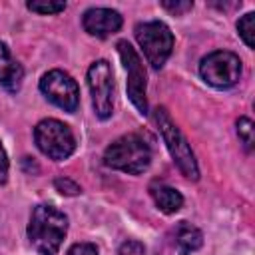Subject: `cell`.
<instances>
[{
    "instance_id": "6da1fadb",
    "label": "cell",
    "mask_w": 255,
    "mask_h": 255,
    "mask_svg": "<svg viewBox=\"0 0 255 255\" xmlns=\"http://www.w3.org/2000/svg\"><path fill=\"white\" fill-rule=\"evenodd\" d=\"M68 231V217L52 205H36L30 223L28 237L34 249L42 255H56Z\"/></svg>"
},
{
    "instance_id": "7a4b0ae2",
    "label": "cell",
    "mask_w": 255,
    "mask_h": 255,
    "mask_svg": "<svg viewBox=\"0 0 255 255\" xmlns=\"http://www.w3.org/2000/svg\"><path fill=\"white\" fill-rule=\"evenodd\" d=\"M104 163L112 169L137 175L149 167L151 149L143 137H139L137 133H128L108 145L104 153Z\"/></svg>"
},
{
    "instance_id": "3957f363",
    "label": "cell",
    "mask_w": 255,
    "mask_h": 255,
    "mask_svg": "<svg viewBox=\"0 0 255 255\" xmlns=\"http://www.w3.org/2000/svg\"><path fill=\"white\" fill-rule=\"evenodd\" d=\"M153 120L159 128V133L165 141L167 151L171 153L175 165L179 167V171L187 177V179H199V167L195 161V155L191 151V145L187 143L185 135L179 131V128L173 124V120L169 118L165 108H155L153 112Z\"/></svg>"
},
{
    "instance_id": "277c9868",
    "label": "cell",
    "mask_w": 255,
    "mask_h": 255,
    "mask_svg": "<svg viewBox=\"0 0 255 255\" xmlns=\"http://www.w3.org/2000/svg\"><path fill=\"white\" fill-rule=\"evenodd\" d=\"M34 139H36V145L38 149L48 155L50 159H66L74 153L76 149V139H74V133L72 129L58 122V120H42L36 129H34Z\"/></svg>"
},
{
    "instance_id": "5b68a950",
    "label": "cell",
    "mask_w": 255,
    "mask_h": 255,
    "mask_svg": "<svg viewBox=\"0 0 255 255\" xmlns=\"http://www.w3.org/2000/svg\"><path fill=\"white\" fill-rule=\"evenodd\" d=\"M135 40L141 46L147 62L151 68H161L171 54L173 48V34L163 22H143L135 26Z\"/></svg>"
},
{
    "instance_id": "8992f818",
    "label": "cell",
    "mask_w": 255,
    "mask_h": 255,
    "mask_svg": "<svg viewBox=\"0 0 255 255\" xmlns=\"http://www.w3.org/2000/svg\"><path fill=\"white\" fill-rule=\"evenodd\" d=\"M199 74L209 86L225 90V88H231L239 82V78H241V60L233 52L215 50V52L207 54L201 60Z\"/></svg>"
},
{
    "instance_id": "52a82bcc",
    "label": "cell",
    "mask_w": 255,
    "mask_h": 255,
    "mask_svg": "<svg viewBox=\"0 0 255 255\" xmlns=\"http://www.w3.org/2000/svg\"><path fill=\"white\" fill-rule=\"evenodd\" d=\"M88 86L96 116L108 120L114 112V72L106 60H96L88 68Z\"/></svg>"
},
{
    "instance_id": "ba28073f",
    "label": "cell",
    "mask_w": 255,
    "mask_h": 255,
    "mask_svg": "<svg viewBox=\"0 0 255 255\" xmlns=\"http://www.w3.org/2000/svg\"><path fill=\"white\" fill-rule=\"evenodd\" d=\"M40 90L52 104H56L64 112L72 114L78 110L80 90H78V84L74 82V78L70 74H66L62 70H50L48 74L42 76Z\"/></svg>"
},
{
    "instance_id": "9c48e42d",
    "label": "cell",
    "mask_w": 255,
    "mask_h": 255,
    "mask_svg": "<svg viewBox=\"0 0 255 255\" xmlns=\"http://www.w3.org/2000/svg\"><path fill=\"white\" fill-rule=\"evenodd\" d=\"M118 54L122 58V64H124L126 72H128V96H129L131 104L137 108L139 114H147L145 70H143V64H141L137 52L126 40L118 42Z\"/></svg>"
},
{
    "instance_id": "30bf717a",
    "label": "cell",
    "mask_w": 255,
    "mask_h": 255,
    "mask_svg": "<svg viewBox=\"0 0 255 255\" xmlns=\"http://www.w3.org/2000/svg\"><path fill=\"white\" fill-rule=\"evenodd\" d=\"M82 26L88 34L106 38L110 34H116L122 28V16L110 8H90L84 12Z\"/></svg>"
},
{
    "instance_id": "8fae6325",
    "label": "cell",
    "mask_w": 255,
    "mask_h": 255,
    "mask_svg": "<svg viewBox=\"0 0 255 255\" xmlns=\"http://www.w3.org/2000/svg\"><path fill=\"white\" fill-rule=\"evenodd\" d=\"M24 80V70L22 66L10 56L8 48L0 42V84L8 92H18Z\"/></svg>"
},
{
    "instance_id": "7c38bea8",
    "label": "cell",
    "mask_w": 255,
    "mask_h": 255,
    "mask_svg": "<svg viewBox=\"0 0 255 255\" xmlns=\"http://www.w3.org/2000/svg\"><path fill=\"white\" fill-rule=\"evenodd\" d=\"M149 193L155 201V205L163 211V213H175L181 209L183 205V197L177 189L165 185V183H151L149 185Z\"/></svg>"
},
{
    "instance_id": "4fadbf2b",
    "label": "cell",
    "mask_w": 255,
    "mask_h": 255,
    "mask_svg": "<svg viewBox=\"0 0 255 255\" xmlns=\"http://www.w3.org/2000/svg\"><path fill=\"white\" fill-rule=\"evenodd\" d=\"M203 245V235L197 227L189 225L187 221H181L175 227V249L181 255H189L193 251H197Z\"/></svg>"
},
{
    "instance_id": "5bb4252c",
    "label": "cell",
    "mask_w": 255,
    "mask_h": 255,
    "mask_svg": "<svg viewBox=\"0 0 255 255\" xmlns=\"http://www.w3.org/2000/svg\"><path fill=\"white\" fill-rule=\"evenodd\" d=\"M237 32L243 38V42H245L247 48H253L255 46V14L253 12H247L237 22Z\"/></svg>"
},
{
    "instance_id": "9a60e30c",
    "label": "cell",
    "mask_w": 255,
    "mask_h": 255,
    "mask_svg": "<svg viewBox=\"0 0 255 255\" xmlns=\"http://www.w3.org/2000/svg\"><path fill=\"white\" fill-rule=\"evenodd\" d=\"M28 10L38 14H58L66 8V2H46V0H32L26 4Z\"/></svg>"
},
{
    "instance_id": "2e32d148",
    "label": "cell",
    "mask_w": 255,
    "mask_h": 255,
    "mask_svg": "<svg viewBox=\"0 0 255 255\" xmlns=\"http://www.w3.org/2000/svg\"><path fill=\"white\" fill-rule=\"evenodd\" d=\"M237 133H239V139L243 141L245 149H253V122L249 118H239L237 120Z\"/></svg>"
},
{
    "instance_id": "e0dca14e",
    "label": "cell",
    "mask_w": 255,
    "mask_h": 255,
    "mask_svg": "<svg viewBox=\"0 0 255 255\" xmlns=\"http://www.w3.org/2000/svg\"><path fill=\"white\" fill-rule=\"evenodd\" d=\"M54 187H56V191H60L62 195H78V193L82 191L80 185H78L76 181L68 179V177H58V179L54 181Z\"/></svg>"
},
{
    "instance_id": "ac0fdd59",
    "label": "cell",
    "mask_w": 255,
    "mask_h": 255,
    "mask_svg": "<svg viewBox=\"0 0 255 255\" xmlns=\"http://www.w3.org/2000/svg\"><path fill=\"white\" fill-rule=\"evenodd\" d=\"M118 255H145V247L139 243V241H124L120 245V251Z\"/></svg>"
},
{
    "instance_id": "d6986e66",
    "label": "cell",
    "mask_w": 255,
    "mask_h": 255,
    "mask_svg": "<svg viewBox=\"0 0 255 255\" xmlns=\"http://www.w3.org/2000/svg\"><path fill=\"white\" fill-rule=\"evenodd\" d=\"M68 255H98V249L92 243H76L68 249Z\"/></svg>"
},
{
    "instance_id": "ffe728a7",
    "label": "cell",
    "mask_w": 255,
    "mask_h": 255,
    "mask_svg": "<svg viewBox=\"0 0 255 255\" xmlns=\"http://www.w3.org/2000/svg\"><path fill=\"white\" fill-rule=\"evenodd\" d=\"M161 6L165 8V10H169L171 14H183V12H187V10H191V2H161Z\"/></svg>"
},
{
    "instance_id": "44dd1931",
    "label": "cell",
    "mask_w": 255,
    "mask_h": 255,
    "mask_svg": "<svg viewBox=\"0 0 255 255\" xmlns=\"http://www.w3.org/2000/svg\"><path fill=\"white\" fill-rule=\"evenodd\" d=\"M8 177V157H6V151L0 143V183H4Z\"/></svg>"
}]
</instances>
